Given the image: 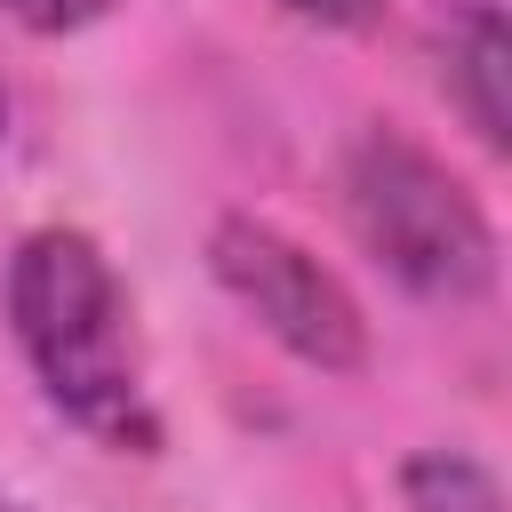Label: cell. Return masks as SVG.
I'll return each instance as SVG.
<instances>
[{"instance_id":"cell-1","label":"cell","mask_w":512,"mask_h":512,"mask_svg":"<svg viewBox=\"0 0 512 512\" xmlns=\"http://www.w3.org/2000/svg\"><path fill=\"white\" fill-rule=\"evenodd\" d=\"M8 320H16L32 376L48 384V400L72 424H88L96 440L136 448V456L160 448V416H152V392H144L136 328H128V288L88 232L48 224L16 248Z\"/></svg>"},{"instance_id":"cell-5","label":"cell","mask_w":512,"mask_h":512,"mask_svg":"<svg viewBox=\"0 0 512 512\" xmlns=\"http://www.w3.org/2000/svg\"><path fill=\"white\" fill-rule=\"evenodd\" d=\"M400 488H408V512H504L496 472L472 464V456H456V448H424V456H408Z\"/></svg>"},{"instance_id":"cell-3","label":"cell","mask_w":512,"mask_h":512,"mask_svg":"<svg viewBox=\"0 0 512 512\" xmlns=\"http://www.w3.org/2000/svg\"><path fill=\"white\" fill-rule=\"evenodd\" d=\"M208 264H216V280L232 288V304H240L272 344H288L296 360H312V368H328V376H352V368L368 360V320H360L352 288H344L320 256H304L288 232H272V224H256V216H224L216 240H208Z\"/></svg>"},{"instance_id":"cell-4","label":"cell","mask_w":512,"mask_h":512,"mask_svg":"<svg viewBox=\"0 0 512 512\" xmlns=\"http://www.w3.org/2000/svg\"><path fill=\"white\" fill-rule=\"evenodd\" d=\"M440 56H448V96L464 104L472 136H480L488 152H504V144H512V104H504V72H512V32H504V16H496L488 0H472V8H464V16L448 24Z\"/></svg>"},{"instance_id":"cell-2","label":"cell","mask_w":512,"mask_h":512,"mask_svg":"<svg viewBox=\"0 0 512 512\" xmlns=\"http://www.w3.org/2000/svg\"><path fill=\"white\" fill-rule=\"evenodd\" d=\"M344 208L360 248L432 304H472L496 280V232L480 200L400 128H368L344 160Z\"/></svg>"},{"instance_id":"cell-6","label":"cell","mask_w":512,"mask_h":512,"mask_svg":"<svg viewBox=\"0 0 512 512\" xmlns=\"http://www.w3.org/2000/svg\"><path fill=\"white\" fill-rule=\"evenodd\" d=\"M112 0H0V16H16V24H32V32H80V24H96Z\"/></svg>"},{"instance_id":"cell-7","label":"cell","mask_w":512,"mask_h":512,"mask_svg":"<svg viewBox=\"0 0 512 512\" xmlns=\"http://www.w3.org/2000/svg\"><path fill=\"white\" fill-rule=\"evenodd\" d=\"M288 8L312 16V24H344V32H360V24L384 16V0H288Z\"/></svg>"}]
</instances>
